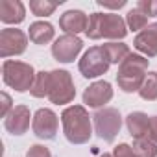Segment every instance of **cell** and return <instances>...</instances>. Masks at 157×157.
Wrapping results in <instances>:
<instances>
[{
    "instance_id": "6da1fadb",
    "label": "cell",
    "mask_w": 157,
    "mask_h": 157,
    "mask_svg": "<svg viewBox=\"0 0 157 157\" xmlns=\"http://www.w3.org/2000/svg\"><path fill=\"white\" fill-rule=\"evenodd\" d=\"M61 122H63V133L67 140L72 144H85L93 135L91 117L83 105L67 107L61 115Z\"/></svg>"
},
{
    "instance_id": "7a4b0ae2",
    "label": "cell",
    "mask_w": 157,
    "mask_h": 157,
    "mask_svg": "<svg viewBox=\"0 0 157 157\" xmlns=\"http://www.w3.org/2000/svg\"><path fill=\"white\" fill-rule=\"evenodd\" d=\"M148 72V59L137 54H129L120 65L117 72V83L124 93L140 91L144 78Z\"/></svg>"
},
{
    "instance_id": "3957f363",
    "label": "cell",
    "mask_w": 157,
    "mask_h": 157,
    "mask_svg": "<svg viewBox=\"0 0 157 157\" xmlns=\"http://www.w3.org/2000/svg\"><path fill=\"white\" fill-rule=\"evenodd\" d=\"M126 33L128 28L124 19L115 13H93L85 30V35L89 39H124Z\"/></svg>"
},
{
    "instance_id": "277c9868",
    "label": "cell",
    "mask_w": 157,
    "mask_h": 157,
    "mask_svg": "<svg viewBox=\"0 0 157 157\" xmlns=\"http://www.w3.org/2000/svg\"><path fill=\"white\" fill-rule=\"evenodd\" d=\"M2 76H4V83L6 85L13 87L19 93H24V91H30L32 89L37 74L33 72V67L32 65L22 63V61L8 59L2 65Z\"/></svg>"
},
{
    "instance_id": "5b68a950",
    "label": "cell",
    "mask_w": 157,
    "mask_h": 157,
    "mask_svg": "<svg viewBox=\"0 0 157 157\" xmlns=\"http://www.w3.org/2000/svg\"><path fill=\"white\" fill-rule=\"evenodd\" d=\"M93 120H94L96 135L105 142H113L117 139V135L120 133L122 117H120V111L115 107H104V109L96 111L93 115Z\"/></svg>"
},
{
    "instance_id": "8992f818",
    "label": "cell",
    "mask_w": 157,
    "mask_h": 157,
    "mask_svg": "<svg viewBox=\"0 0 157 157\" xmlns=\"http://www.w3.org/2000/svg\"><path fill=\"white\" fill-rule=\"evenodd\" d=\"M50 102L52 104H68L76 96V89L72 83V78L67 70H52L50 72Z\"/></svg>"
},
{
    "instance_id": "52a82bcc",
    "label": "cell",
    "mask_w": 157,
    "mask_h": 157,
    "mask_svg": "<svg viewBox=\"0 0 157 157\" xmlns=\"http://www.w3.org/2000/svg\"><path fill=\"white\" fill-rule=\"evenodd\" d=\"M109 65H111V61H109L104 46H93L80 59V72L85 78H98L104 72H107Z\"/></svg>"
},
{
    "instance_id": "ba28073f",
    "label": "cell",
    "mask_w": 157,
    "mask_h": 157,
    "mask_svg": "<svg viewBox=\"0 0 157 157\" xmlns=\"http://www.w3.org/2000/svg\"><path fill=\"white\" fill-rule=\"evenodd\" d=\"M28 35L17 28H6L0 32V56L4 59L10 56H19L26 50Z\"/></svg>"
},
{
    "instance_id": "9c48e42d",
    "label": "cell",
    "mask_w": 157,
    "mask_h": 157,
    "mask_svg": "<svg viewBox=\"0 0 157 157\" xmlns=\"http://www.w3.org/2000/svg\"><path fill=\"white\" fill-rule=\"evenodd\" d=\"M82 48H83V41L80 37L65 33L59 39H56V43L52 44V56L61 63H70L78 57Z\"/></svg>"
},
{
    "instance_id": "30bf717a",
    "label": "cell",
    "mask_w": 157,
    "mask_h": 157,
    "mask_svg": "<svg viewBox=\"0 0 157 157\" xmlns=\"http://www.w3.org/2000/svg\"><path fill=\"white\" fill-rule=\"evenodd\" d=\"M57 115L52 111V109H39L35 115H33V120H32V129L33 133L43 139V140H54L56 135H57Z\"/></svg>"
},
{
    "instance_id": "8fae6325",
    "label": "cell",
    "mask_w": 157,
    "mask_h": 157,
    "mask_svg": "<svg viewBox=\"0 0 157 157\" xmlns=\"http://www.w3.org/2000/svg\"><path fill=\"white\" fill-rule=\"evenodd\" d=\"M111 98H113L111 83L109 82H104V80L102 82H94L83 93V104H87L89 107H102Z\"/></svg>"
},
{
    "instance_id": "7c38bea8",
    "label": "cell",
    "mask_w": 157,
    "mask_h": 157,
    "mask_svg": "<svg viewBox=\"0 0 157 157\" xmlns=\"http://www.w3.org/2000/svg\"><path fill=\"white\" fill-rule=\"evenodd\" d=\"M6 129L11 135H22L30 128V109L26 105H15L4 120Z\"/></svg>"
},
{
    "instance_id": "4fadbf2b",
    "label": "cell",
    "mask_w": 157,
    "mask_h": 157,
    "mask_svg": "<svg viewBox=\"0 0 157 157\" xmlns=\"http://www.w3.org/2000/svg\"><path fill=\"white\" fill-rule=\"evenodd\" d=\"M87 24H89V17L83 11H80V10H68L59 19L61 30H65L68 35H76L80 32H85Z\"/></svg>"
},
{
    "instance_id": "5bb4252c",
    "label": "cell",
    "mask_w": 157,
    "mask_h": 157,
    "mask_svg": "<svg viewBox=\"0 0 157 157\" xmlns=\"http://www.w3.org/2000/svg\"><path fill=\"white\" fill-rule=\"evenodd\" d=\"M133 46L139 52L146 54L148 57H155L157 56V22L148 24L140 33H137Z\"/></svg>"
},
{
    "instance_id": "9a60e30c",
    "label": "cell",
    "mask_w": 157,
    "mask_h": 157,
    "mask_svg": "<svg viewBox=\"0 0 157 157\" xmlns=\"http://www.w3.org/2000/svg\"><path fill=\"white\" fill-rule=\"evenodd\" d=\"M26 17L24 6L19 0H0V21L6 24H19Z\"/></svg>"
},
{
    "instance_id": "2e32d148",
    "label": "cell",
    "mask_w": 157,
    "mask_h": 157,
    "mask_svg": "<svg viewBox=\"0 0 157 157\" xmlns=\"http://www.w3.org/2000/svg\"><path fill=\"white\" fill-rule=\"evenodd\" d=\"M126 126H128V131L131 133L133 139H140V137H148V129H150V117L140 113V111H135L131 115H128L126 118Z\"/></svg>"
},
{
    "instance_id": "e0dca14e",
    "label": "cell",
    "mask_w": 157,
    "mask_h": 157,
    "mask_svg": "<svg viewBox=\"0 0 157 157\" xmlns=\"http://www.w3.org/2000/svg\"><path fill=\"white\" fill-rule=\"evenodd\" d=\"M28 37L35 44H46L54 39V26L50 22H33L30 26Z\"/></svg>"
},
{
    "instance_id": "ac0fdd59",
    "label": "cell",
    "mask_w": 157,
    "mask_h": 157,
    "mask_svg": "<svg viewBox=\"0 0 157 157\" xmlns=\"http://www.w3.org/2000/svg\"><path fill=\"white\" fill-rule=\"evenodd\" d=\"M50 83H52V80H50V72H37V76H35V82H33V85H32V89H30V93H32V96H35V98H44V96H48L50 94Z\"/></svg>"
},
{
    "instance_id": "d6986e66",
    "label": "cell",
    "mask_w": 157,
    "mask_h": 157,
    "mask_svg": "<svg viewBox=\"0 0 157 157\" xmlns=\"http://www.w3.org/2000/svg\"><path fill=\"white\" fill-rule=\"evenodd\" d=\"M104 50H105L109 61L117 63V65H120L131 54L129 48H128V44H124V43H107V44H104Z\"/></svg>"
},
{
    "instance_id": "ffe728a7",
    "label": "cell",
    "mask_w": 157,
    "mask_h": 157,
    "mask_svg": "<svg viewBox=\"0 0 157 157\" xmlns=\"http://www.w3.org/2000/svg\"><path fill=\"white\" fill-rule=\"evenodd\" d=\"M139 94H140L142 100H148V102L157 100V72H148L146 74Z\"/></svg>"
},
{
    "instance_id": "44dd1931",
    "label": "cell",
    "mask_w": 157,
    "mask_h": 157,
    "mask_svg": "<svg viewBox=\"0 0 157 157\" xmlns=\"http://www.w3.org/2000/svg\"><path fill=\"white\" fill-rule=\"evenodd\" d=\"M131 148L135 150V153L139 157H157V144L151 139H148V137L135 139Z\"/></svg>"
},
{
    "instance_id": "7402d4cb",
    "label": "cell",
    "mask_w": 157,
    "mask_h": 157,
    "mask_svg": "<svg viewBox=\"0 0 157 157\" xmlns=\"http://www.w3.org/2000/svg\"><path fill=\"white\" fill-rule=\"evenodd\" d=\"M61 2H48V0H32L30 2V10L33 11V15L37 17H48L56 11V8Z\"/></svg>"
},
{
    "instance_id": "603a6c76",
    "label": "cell",
    "mask_w": 157,
    "mask_h": 157,
    "mask_svg": "<svg viewBox=\"0 0 157 157\" xmlns=\"http://www.w3.org/2000/svg\"><path fill=\"white\" fill-rule=\"evenodd\" d=\"M146 24H148V17H146L139 8H135V10H131V11L128 13V26H129V30H133V32L144 30Z\"/></svg>"
},
{
    "instance_id": "cb8c5ba5",
    "label": "cell",
    "mask_w": 157,
    "mask_h": 157,
    "mask_svg": "<svg viewBox=\"0 0 157 157\" xmlns=\"http://www.w3.org/2000/svg\"><path fill=\"white\" fill-rule=\"evenodd\" d=\"M137 8L146 15V17H157V0H140Z\"/></svg>"
},
{
    "instance_id": "d4e9b609",
    "label": "cell",
    "mask_w": 157,
    "mask_h": 157,
    "mask_svg": "<svg viewBox=\"0 0 157 157\" xmlns=\"http://www.w3.org/2000/svg\"><path fill=\"white\" fill-rule=\"evenodd\" d=\"M26 157H52L50 150L46 146H41V144H33L30 146V150L26 151Z\"/></svg>"
},
{
    "instance_id": "484cf974",
    "label": "cell",
    "mask_w": 157,
    "mask_h": 157,
    "mask_svg": "<svg viewBox=\"0 0 157 157\" xmlns=\"http://www.w3.org/2000/svg\"><path fill=\"white\" fill-rule=\"evenodd\" d=\"M113 157H139L135 153V150L129 144H118L113 151Z\"/></svg>"
},
{
    "instance_id": "4316f807",
    "label": "cell",
    "mask_w": 157,
    "mask_h": 157,
    "mask_svg": "<svg viewBox=\"0 0 157 157\" xmlns=\"http://www.w3.org/2000/svg\"><path fill=\"white\" fill-rule=\"evenodd\" d=\"M0 98H2V109H0V115L6 118V117L10 115V111L13 109V107H11V98H10L8 93H2V94H0Z\"/></svg>"
},
{
    "instance_id": "83f0119b",
    "label": "cell",
    "mask_w": 157,
    "mask_h": 157,
    "mask_svg": "<svg viewBox=\"0 0 157 157\" xmlns=\"http://www.w3.org/2000/svg\"><path fill=\"white\" fill-rule=\"evenodd\" d=\"M148 139H151L157 144V117H150V129H148Z\"/></svg>"
},
{
    "instance_id": "f1b7e54d",
    "label": "cell",
    "mask_w": 157,
    "mask_h": 157,
    "mask_svg": "<svg viewBox=\"0 0 157 157\" xmlns=\"http://www.w3.org/2000/svg\"><path fill=\"white\" fill-rule=\"evenodd\" d=\"M98 6L102 8H113V10H120L126 6V0H120V2H104V0H98Z\"/></svg>"
},
{
    "instance_id": "f546056e",
    "label": "cell",
    "mask_w": 157,
    "mask_h": 157,
    "mask_svg": "<svg viewBox=\"0 0 157 157\" xmlns=\"http://www.w3.org/2000/svg\"><path fill=\"white\" fill-rule=\"evenodd\" d=\"M96 157H113V155H111V153H98Z\"/></svg>"
}]
</instances>
